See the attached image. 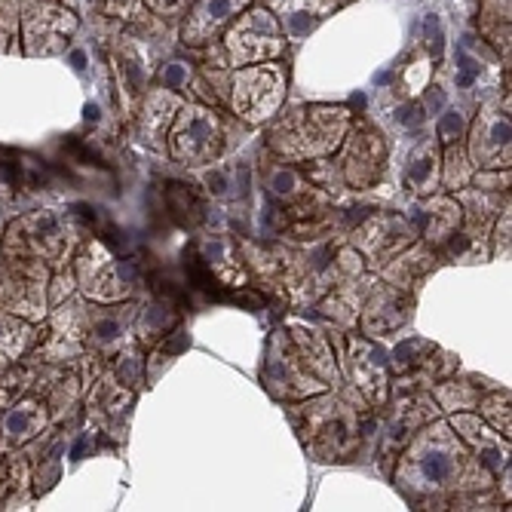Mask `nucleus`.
<instances>
[{"label": "nucleus", "mask_w": 512, "mask_h": 512, "mask_svg": "<svg viewBox=\"0 0 512 512\" xmlns=\"http://www.w3.org/2000/svg\"><path fill=\"white\" fill-rule=\"evenodd\" d=\"M234 99L249 120L267 117L279 102V74L273 68H249L237 74Z\"/></svg>", "instance_id": "nucleus-1"}, {"label": "nucleus", "mask_w": 512, "mask_h": 512, "mask_svg": "<svg viewBox=\"0 0 512 512\" xmlns=\"http://www.w3.org/2000/svg\"><path fill=\"white\" fill-rule=\"evenodd\" d=\"M230 50L240 62H252L261 59L267 53H276V22L267 13H249V19L230 31Z\"/></svg>", "instance_id": "nucleus-2"}, {"label": "nucleus", "mask_w": 512, "mask_h": 512, "mask_svg": "<svg viewBox=\"0 0 512 512\" xmlns=\"http://www.w3.org/2000/svg\"><path fill=\"white\" fill-rule=\"evenodd\" d=\"M215 151V120L206 111H184L175 132V154L181 160H203Z\"/></svg>", "instance_id": "nucleus-3"}, {"label": "nucleus", "mask_w": 512, "mask_h": 512, "mask_svg": "<svg viewBox=\"0 0 512 512\" xmlns=\"http://www.w3.org/2000/svg\"><path fill=\"white\" fill-rule=\"evenodd\" d=\"M246 7V0H203V4L194 10L188 28H184V37H188L191 43H200L206 40L215 28H221L230 16H234L237 10Z\"/></svg>", "instance_id": "nucleus-4"}, {"label": "nucleus", "mask_w": 512, "mask_h": 512, "mask_svg": "<svg viewBox=\"0 0 512 512\" xmlns=\"http://www.w3.org/2000/svg\"><path fill=\"white\" fill-rule=\"evenodd\" d=\"M451 470H454V460H451L448 451H439V448H436V451H427L424 460H421V473H424V479L433 482V485L445 482V479L451 476Z\"/></svg>", "instance_id": "nucleus-5"}, {"label": "nucleus", "mask_w": 512, "mask_h": 512, "mask_svg": "<svg viewBox=\"0 0 512 512\" xmlns=\"http://www.w3.org/2000/svg\"><path fill=\"white\" fill-rule=\"evenodd\" d=\"M169 206H172V212L175 215H181V218H200V206H197V200L188 194V188H181V184H172L169 188Z\"/></svg>", "instance_id": "nucleus-6"}, {"label": "nucleus", "mask_w": 512, "mask_h": 512, "mask_svg": "<svg viewBox=\"0 0 512 512\" xmlns=\"http://www.w3.org/2000/svg\"><path fill=\"white\" fill-rule=\"evenodd\" d=\"M457 62H460V65H457V86H460V89H470V86L476 83V77L482 74V68H479L476 59H470L463 50L457 53Z\"/></svg>", "instance_id": "nucleus-7"}, {"label": "nucleus", "mask_w": 512, "mask_h": 512, "mask_svg": "<svg viewBox=\"0 0 512 512\" xmlns=\"http://www.w3.org/2000/svg\"><path fill=\"white\" fill-rule=\"evenodd\" d=\"M184 83H188V65H184V62H169L160 71V86L163 89H181Z\"/></svg>", "instance_id": "nucleus-8"}, {"label": "nucleus", "mask_w": 512, "mask_h": 512, "mask_svg": "<svg viewBox=\"0 0 512 512\" xmlns=\"http://www.w3.org/2000/svg\"><path fill=\"white\" fill-rule=\"evenodd\" d=\"M488 145L497 148L500 157H503V151H509V120L500 117V120L491 123V129H488Z\"/></svg>", "instance_id": "nucleus-9"}, {"label": "nucleus", "mask_w": 512, "mask_h": 512, "mask_svg": "<svg viewBox=\"0 0 512 512\" xmlns=\"http://www.w3.org/2000/svg\"><path fill=\"white\" fill-rule=\"evenodd\" d=\"M463 129V117L457 111H445L442 120H439V135L445 138V142H451V138H457Z\"/></svg>", "instance_id": "nucleus-10"}, {"label": "nucleus", "mask_w": 512, "mask_h": 512, "mask_svg": "<svg viewBox=\"0 0 512 512\" xmlns=\"http://www.w3.org/2000/svg\"><path fill=\"white\" fill-rule=\"evenodd\" d=\"M430 172H433V157L427 154V157H421V160H414V166L408 169V178H411L414 184H424V181L430 178Z\"/></svg>", "instance_id": "nucleus-11"}, {"label": "nucleus", "mask_w": 512, "mask_h": 512, "mask_svg": "<svg viewBox=\"0 0 512 512\" xmlns=\"http://www.w3.org/2000/svg\"><path fill=\"white\" fill-rule=\"evenodd\" d=\"M424 37H427V43L433 46V53H439V50H442V28H439V16H427V22H424Z\"/></svg>", "instance_id": "nucleus-12"}, {"label": "nucleus", "mask_w": 512, "mask_h": 512, "mask_svg": "<svg viewBox=\"0 0 512 512\" xmlns=\"http://www.w3.org/2000/svg\"><path fill=\"white\" fill-rule=\"evenodd\" d=\"M399 123L417 129V126L424 123V108L421 105H405V108H399Z\"/></svg>", "instance_id": "nucleus-13"}, {"label": "nucleus", "mask_w": 512, "mask_h": 512, "mask_svg": "<svg viewBox=\"0 0 512 512\" xmlns=\"http://www.w3.org/2000/svg\"><path fill=\"white\" fill-rule=\"evenodd\" d=\"M273 191L276 194H292L295 191V172H276L273 175Z\"/></svg>", "instance_id": "nucleus-14"}, {"label": "nucleus", "mask_w": 512, "mask_h": 512, "mask_svg": "<svg viewBox=\"0 0 512 512\" xmlns=\"http://www.w3.org/2000/svg\"><path fill=\"white\" fill-rule=\"evenodd\" d=\"M313 25H316V19H313V16H307V13H295V16H289V28H292V34H307Z\"/></svg>", "instance_id": "nucleus-15"}, {"label": "nucleus", "mask_w": 512, "mask_h": 512, "mask_svg": "<svg viewBox=\"0 0 512 512\" xmlns=\"http://www.w3.org/2000/svg\"><path fill=\"white\" fill-rule=\"evenodd\" d=\"M96 335H99L102 341H114V338L120 335V322H114V319L99 322V325H96Z\"/></svg>", "instance_id": "nucleus-16"}, {"label": "nucleus", "mask_w": 512, "mask_h": 512, "mask_svg": "<svg viewBox=\"0 0 512 512\" xmlns=\"http://www.w3.org/2000/svg\"><path fill=\"white\" fill-rule=\"evenodd\" d=\"M206 184H209V191H212L215 197H221V194L227 191V178H224V172H209V175H206Z\"/></svg>", "instance_id": "nucleus-17"}, {"label": "nucleus", "mask_w": 512, "mask_h": 512, "mask_svg": "<svg viewBox=\"0 0 512 512\" xmlns=\"http://www.w3.org/2000/svg\"><path fill=\"white\" fill-rule=\"evenodd\" d=\"M427 108H430L433 114L445 108V96H442V92H439V89H433V92H430V96H427Z\"/></svg>", "instance_id": "nucleus-18"}, {"label": "nucleus", "mask_w": 512, "mask_h": 512, "mask_svg": "<svg viewBox=\"0 0 512 512\" xmlns=\"http://www.w3.org/2000/svg\"><path fill=\"white\" fill-rule=\"evenodd\" d=\"M71 68H74L77 74L86 71V53H83V50H74V53H71Z\"/></svg>", "instance_id": "nucleus-19"}, {"label": "nucleus", "mask_w": 512, "mask_h": 512, "mask_svg": "<svg viewBox=\"0 0 512 512\" xmlns=\"http://www.w3.org/2000/svg\"><path fill=\"white\" fill-rule=\"evenodd\" d=\"M151 4H154V10H172V7L184 4V0H151Z\"/></svg>", "instance_id": "nucleus-20"}, {"label": "nucleus", "mask_w": 512, "mask_h": 512, "mask_svg": "<svg viewBox=\"0 0 512 512\" xmlns=\"http://www.w3.org/2000/svg\"><path fill=\"white\" fill-rule=\"evenodd\" d=\"M86 120H92V123L99 120V105H86Z\"/></svg>", "instance_id": "nucleus-21"}, {"label": "nucleus", "mask_w": 512, "mask_h": 512, "mask_svg": "<svg viewBox=\"0 0 512 512\" xmlns=\"http://www.w3.org/2000/svg\"><path fill=\"white\" fill-rule=\"evenodd\" d=\"M387 80H390V71H378L375 74V83H387Z\"/></svg>", "instance_id": "nucleus-22"}]
</instances>
